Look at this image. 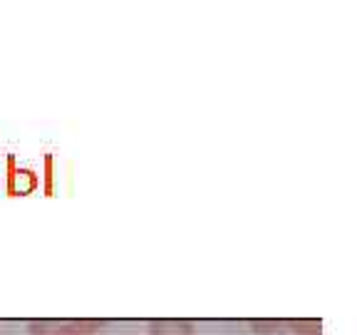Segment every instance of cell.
Returning a JSON list of instances; mask_svg holds the SVG:
<instances>
[{"instance_id":"obj_1","label":"cell","mask_w":357,"mask_h":335,"mask_svg":"<svg viewBox=\"0 0 357 335\" xmlns=\"http://www.w3.org/2000/svg\"><path fill=\"white\" fill-rule=\"evenodd\" d=\"M28 335H97L92 320H33Z\"/></svg>"},{"instance_id":"obj_2","label":"cell","mask_w":357,"mask_h":335,"mask_svg":"<svg viewBox=\"0 0 357 335\" xmlns=\"http://www.w3.org/2000/svg\"><path fill=\"white\" fill-rule=\"evenodd\" d=\"M149 335H196V328L189 320H154Z\"/></svg>"},{"instance_id":"obj_3","label":"cell","mask_w":357,"mask_h":335,"mask_svg":"<svg viewBox=\"0 0 357 335\" xmlns=\"http://www.w3.org/2000/svg\"><path fill=\"white\" fill-rule=\"evenodd\" d=\"M293 335H323V325L320 320H298V323H290Z\"/></svg>"}]
</instances>
